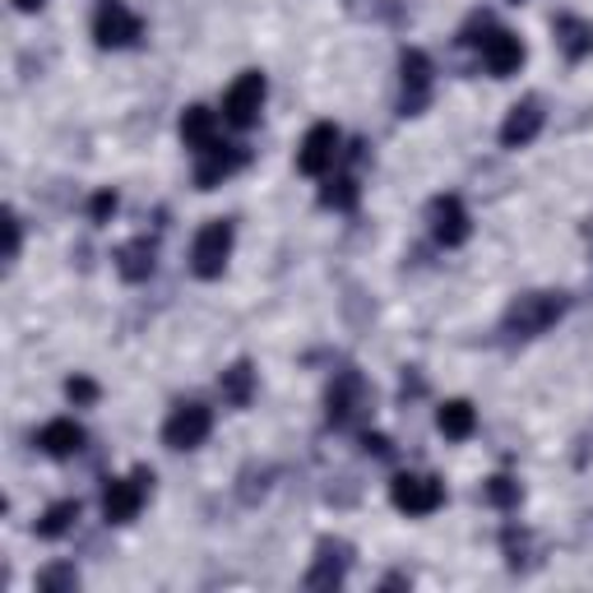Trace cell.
<instances>
[{
	"mask_svg": "<svg viewBox=\"0 0 593 593\" xmlns=\"http://www.w3.org/2000/svg\"><path fill=\"white\" fill-rule=\"evenodd\" d=\"M112 213H117V190H98L89 200V218H94V223H107Z\"/></svg>",
	"mask_w": 593,
	"mask_h": 593,
	"instance_id": "29",
	"label": "cell"
},
{
	"mask_svg": "<svg viewBox=\"0 0 593 593\" xmlns=\"http://www.w3.org/2000/svg\"><path fill=\"white\" fill-rule=\"evenodd\" d=\"M232 223L228 218H209V223L195 232V246H190V270L195 278H223L228 260H232Z\"/></svg>",
	"mask_w": 593,
	"mask_h": 593,
	"instance_id": "4",
	"label": "cell"
},
{
	"mask_svg": "<svg viewBox=\"0 0 593 593\" xmlns=\"http://www.w3.org/2000/svg\"><path fill=\"white\" fill-rule=\"evenodd\" d=\"M79 524V501H56L47 505V515L37 519V538H65Z\"/></svg>",
	"mask_w": 593,
	"mask_h": 593,
	"instance_id": "22",
	"label": "cell"
},
{
	"mask_svg": "<svg viewBox=\"0 0 593 593\" xmlns=\"http://www.w3.org/2000/svg\"><path fill=\"white\" fill-rule=\"evenodd\" d=\"M47 0H14V10H24V14H37Z\"/></svg>",
	"mask_w": 593,
	"mask_h": 593,
	"instance_id": "31",
	"label": "cell"
},
{
	"mask_svg": "<svg viewBox=\"0 0 593 593\" xmlns=\"http://www.w3.org/2000/svg\"><path fill=\"white\" fill-rule=\"evenodd\" d=\"M153 260H158V246H153L149 237H135V241H125V246L117 251V274L125 283H144L153 274Z\"/></svg>",
	"mask_w": 593,
	"mask_h": 593,
	"instance_id": "18",
	"label": "cell"
},
{
	"mask_svg": "<svg viewBox=\"0 0 593 593\" xmlns=\"http://www.w3.org/2000/svg\"><path fill=\"white\" fill-rule=\"evenodd\" d=\"M325 408H329V427H358L371 413V389L362 381V371L343 366L334 376V385H329V394H325Z\"/></svg>",
	"mask_w": 593,
	"mask_h": 593,
	"instance_id": "2",
	"label": "cell"
},
{
	"mask_svg": "<svg viewBox=\"0 0 593 593\" xmlns=\"http://www.w3.org/2000/svg\"><path fill=\"white\" fill-rule=\"evenodd\" d=\"M19 241H24V223H19V213L10 209L6 213V260H10V265L19 260Z\"/></svg>",
	"mask_w": 593,
	"mask_h": 593,
	"instance_id": "28",
	"label": "cell"
},
{
	"mask_svg": "<svg viewBox=\"0 0 593 593\" xmlns=\"http://www.w3.org/2000/svg\"><path fill=\"white\" fill-rule=\"evenodd\" d=\"M542 135V102L538 98H524L510 107V117L501 121V144L505 149H529Z\"/></svg>",
	"mask_w": 593,
	"mask_h": 593,
	"instance_id": "15",
	"label": "cell"
},
{
	"mask_svg": "<svg viewBox=\"0 0 593 593\" xmlns=\"http://www.w3.org/2000/svg\"><path fill=\"white\" fill-rule=\"evenodd\" d=\"M209 431H213V413L205 404H177L167 413V422H163V446L172 450H195V446H205L209 441Z\"/></svg>",
	"mask_w": 593,
	"mask_h": 593,
	"instance_id": "8",
	"label": "cell"
},
{
	"mask_svg": "<svg viewBox=\"0 0 593 593\" xmlns=\"http://www.w3.org/2000/svg\"><path fill=\"white\" fill-rule=\"evenodd\" d=\"M79 584V575H75V565H47L37 575V589L42 593H61V589H75Z\"/></svg>",
	"mask_w": 593,
	"mask_h": 593,
	"instance_id": "27",
	"label": "cell"
},
{
	"mask_svg": "<svg viewBox=\"0 0 593 593\" xmlns=\"http://www.w3.org/2000/svg\"><path fill=\"white\" fill-rule=\"evenodd\" d=\"M339 130L329 125V121H320V125H311L306 130V140H301V149H297V172H306V177H325L329 167H334V158H339Z\"/></svg>",
	"mask_w": 593,
	"mask_h": 593,
	"instance_id": "12",
	"label": "cell"
},
{
	"mask_svg": "<svg viewBox=\"0 0 593 593\" xmlns=\"http://www.w3.org/2000/svg\"><path fill=\"white\" fill-rule=\"evenodd\" d=\"M149 487H153V473H149V469H135L130 477H112V487L102 492V515H107V524H130V519H140Z\"/></svg>",
	"mask_w": 593,
	"mask_h": 593,
	"instance_id": "7",
	"label": "cell"
},
{
	"mask_svg": "<svg viewBox=\"0 0 593 593\" xmlns=\"http://www.w3.org/2000/svg\"><path fill=\"white\" fill-rule=\"evenodd\" d=\"M144 37V19L125 6V0H98L94 10V42L107 52H121V47H135Z\"/></svg>",
	"mask_w": 593,
	"mask_h": 593,
	"instance_id": "3",
	"label": "cell"
},
{
	"mask_svg": "<svg viewBox=\"0 0 593 593\" xmlns=\"http://www.w3.org/2000/svg\"><path fill=\"white\" fill-rule=\"evenodd\" d=\"M218 389H223V399L232 404V408H246L251 399H255V366L241 358V362H232L228 371H223V381H218Z\"/></svg>",
	"mask_w": 593,
	"mask_h": 593,
	"instance_id": "21",
	"label": "cell"
},
{
	"mask_svg": "<svg viewBox=\"0 0 593 593\" xmlns=\"http://www.w3.org/2000/svg\"><path fill=\"white\" fill-rule=\"evenodd\" d=\"M529 547H534L529 529H519V524H505V529H501V552H505V561H510V570H529L534 565Z\"/></svg>",
	"mask_w": 593,
	"mask_h": 593,
	"instance_id": "23",
	"label": "cell"
},
{
	"mask_svg": "<svg viewBox=\"0 0 593 593\" xmlns=\"http://www.w3.org/2000/svg\"><path fill=\"white\" fill-rule=\"evenodd\" d=\"M436 427H441L446 441H469L473 427H477V413L469 399H450L441 404V413H436Z\"/></svg>",
	"mask_w": 593,
	"mask_h": 593,
	"instance_id": "20",
	"label": "cell"
},
{
	"mask_svg": "<svg viewBox=\"0 0 593 593\" xmlns=\"http://www.w3.org/2000/svg\"><path fill=\"white\" fill-rule=\"evenodd\" d=\"M362 446H366V454H376V459H389L394 454V446L385 441V436H371V431L362 436Z\"/></svg>",
	"mask_w": 593,
	"mask_h": 593,
	"instance_id": "30",
	"label": "cell"
},
{
	"mask_svg": "<svg viewBox=\"0 0 593 593\" xmlns=\"http://www.w3.org/2000/svg\"><path fill=\"white\" fill-rule=\"evenodd\" d=\"M79 446H84V427L75 417H56V422L37 431V450L52 459H70V454H79Z\"/></svg>",
	"mask_w": 593,
	"mask_h": 593,
	"instance_id": "16",
	"label": "cell"
},
{
	"mask_svg": "<svg viewBox=\"0 0 593 593\" xmlns=\"http://www.w3.org/2000/svg\"><path fill=\"white\" fill-rule=\"evenodd\" d=\"M241 167H246V149L218 140L213 149L200 153V163H195V186H200V190H213V186H223L232 172H241Z\"/></svg>",
	"mask_w": 593,
	"mask_h": 593,
	"instance_id": "14",
	"label": "cell"
},
{
	"mask_svg": "<svg viewBox=\"0 0 593 593\" xmlns=\"http://www.w3.org/2000/svg\"><path fill=\"white\" fill-rule=\"evenodd\" d=\"M260 107H265V75L260 70L237 75V84L223 94V121L232 130H251L260 121Z\"/></svg>",
	"mask_w": 593,
	"mask_h": 593,
	"instance_id": "9",
	"label": "cell"
},
{
	"mask_svg": "<svg viewBox=\"0 0 593 593\" xmlns=\"http://www.w3.org/2000/svg\"><path fill=\"white\" fill-rule=\"evenodd\" d=\"M565 293H524L515 297L510 306H505V316H501V334H510V339H538L547 334L561 316H565Z\"/></svg>",
	"mask_w": 593,
	"mask_h": 593,
	"instance_id": "1",
	"label": "cell"
},
{
	"mask_svg": "<svg viewBox=\"0 0 593 593\" xmlns=\"http://www.w3.org/2000/svg\"><path fill=\"white\" fill-rule=\"evenodd\" d=\"M182 140L195 153H205V149L218 144V121H213L209 107H186V112H182Z\"/></svg>",
	"mask_w": 593,
	"mask_h": 593,
	"instance_id": "19",
	"label": "cell"
},
{
	"mask_svg": "<svg viewBox=\"0 0 593 593\" xmlns=\"http://www.w3.org/2000/svg\"><path fill=\"white\" fill-rule=\"evenodd\" d=\"M65 399L79 404V408H94V404L102 399V389H98V381H89V376H70V381H65Z\"/></svg>",
	"mask_w": 593,
	"mask_h": 593,
	"instance_id": "26",
	"label": "cell"
},
{
	"mask_svg": "<svg viewBox=\"0 0 593 593\" xmlns=\"http://www.w3.org/2000/svg\"><path fill=\"white\" fill-rule=\"evenodd\" d=\"M427 223H431V237L441 241L446 251L464 246L469 232H473V223H469V209H464V200H459V195H436L431 209H427Z\"/></svg>",
	"mask_w": 593,
	"mask_h": 593,
	"instance_id": "11",
	"label": "cell"
},
{
	"mask_svg": "<svg viewBox=\"0 0 593 593\" xmlns=\"http://www.w3.org/2000/svg\"><path fill=\"white\" fill-rule=\"evenodd\" d=\"M389 501H394V510L422 519V515H436L446 505V482L431 477V473H399L389 482Z\"/></svg>",
	"mask_w": 593,
	"mask_h": 593,
	"instance_id": "5",
	"label": "cell"
},
{
	"mask_svg": "<svg viewBox=\"0 0 593 593\" xmlns=\"http://www.w3.org/2000/svg\"><path fill=\"white\" fill-rule=\"evenodd\" d=\"M358 195H362V186H358V177H329L325 182V190H320V205H329V209H358Z\"/></svg>",
	"mask_w": 593,
	"mask_h": 593,
	"instance_id": "24",
	"label": "cell"
},
{
	"mask_svg": "<svg viewBox=\"0 0 593 593\" xmlns=\"http://www.w3.org/2000/svg\"><path fill=\"white\" fill-rule=\"evenodd\" d=\"M482 496H487V505H496V510H515L519 505V482L510 473H496V477H487Z\"/></svg>",
	"mask_w": 593,
	"mask_h": 593,
	"instance_id": "25",
	"label": "cell"
},
{
	"mask_svg": "<svg viewBox=\"0 0 593 593\" xmlns=\"http://www.w3.org/2000/svg\"><path fill=\"white\" fill-rule=\"evenodd\" d=\"M473 47L482 52V65H487L496 79H510L524 65V42L510 29H487V37H473Z\"/></svg>",
	"mask_w": 593,
	"mask_h": 593,
	"instance_id": "13",
	"label": "cell"
},
{
	"mask_svg": "<svg viewBox=\"0 0 593 593\" xmlns=\"http://www.w3.org/2000/svg\"><path fill=\"white\" fill-rule=\"evenodd\" d=\"M510 6H519V0H510Z\"/></svg>",
	"mask_w": 593,
	"mask_h": 593,
	"instance_id": "32",
	"label": "cell"
},
{
	"mask_svg": "<svg viewBox=\"0 0 593 593\" xmlns=\"http://www.w3.org/2000/svg\"><path fill=\"white\" fill-rule=\"evenodd\" d=\"M552 33H557V42H561L565 61H584V56H593V24H589V19H580V14H557Z\"/></svg>",
	"mask_w": 593,
	"mask_h": 593,
	"instance_id": "17",
	"label": "cell"
},
{
	"mask_svg": "<svg viewBox=\"0 0 593 593\" xmlns=\"http://www.w3.org/2000/svg\"><path fill=\"white\" fill-rule=\"evenodd\" d=\"M353 570V542L343 538H320L316 542V561L306 570V589H339Z\"/></svg>",
	"mask_w": 593,
	"mask_h": 593,
	"instance_id": "10",
	"label": "cell"
},
{
	"mask_svg": "<svg viewBox=\"0 0 593 593\" xmlns=\"http://www.w3.org/2000/svg\"><path fill=\"white\" fill-rule=\"evenodd\" d=\"M431 56L408 47L399 56V117H422L431 102Z\"/></svg>",
	"mask_w": 593,
	"mask_h": 593,
	"instance_id": "6",
	"label": "cell"
}]
</instances>
